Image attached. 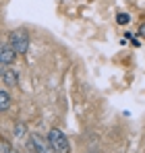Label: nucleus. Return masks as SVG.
<instances>
[{
    "label": "nucleus",
    "mask_w": 145,
    "mask_h": 153,
    "mask_svg": "<svg viewBox=\"0 0 145 153\" xmlns=\"http://www.w3.org/2000/svg\"><path fill=\"white\" fill-rule=\"evenodd\" d=\"M48 143L52 145L54 153H71V143L60 128H50L48 130Z\"/></svg>",
    "instance_id": "1"
},
{
    "label": "nucleus",
    "mask_w": 145,
    "mask_h": 153,
    "mask_svg": "<svg viewBox=\"0 0 145 153\" xmlns=\"http://www.w3.org/2000/svg\"><path fill=\"white\" fill-rule=\"evenodd\" d=\"M8 44L15 48L17 54H25V52L29 50V35H27V31H23V29L13 31L8 35Z\"/></svg>",
    "instance_id": "2"
},
{
    "label": "nucleus",
    "mask_w": 145,
    "mask_h": 153,
    "mask_svg": "<svg viewBox=\"0 0 145 153\" xmlns=\"http://www.w3.org/2000/svg\"><path fill=\"white\" fill-rule=\"evenodd\" d=\"M29 149H35L37 153H54L52 145L48 141H44L40 134H31L29 137Z\"/></svg>",
    "instance_id": "3"
},
{
    "label": "nucleus",
    "mask_w": 145,
    "mask_h": 153,
    "mask_svg": "<svg viewBox=\"0 0 145 153\" xmlns=\"http://www.w3.org/2000/svg\"><path fill=\"white\" fill-rule=\"evenodd\" d=\"M15 58H17V52H15V48H13L10 44H0V62H2L4 66L13 64Z\"/></svg>",
    "instance_id": "4"
},
{
    "label": "nucleus",
    "mask_w": 145,
    "mask_h": 153,
    "mask_svg": "<svg viewBox=\"0 0 145 153\" xmlns=\"http://www.w3.org/2000/svg\"><path fill=\"white\" fill-rule=\"evenodd\" d=\"M2 81H4L6 87H15V85H19V73L13 71V68H6L4 75H2Z\"/></svg>",
    "instance_id": "5"
},
{
    "label": "nucleus",
    "mask_w": 145,
    "mask_h": 153,
    "mask_svg": "<svg viewBox=\"0 0 145 153\" xmlns=\"http://www.w3.org/2000/svg\"><path fill=\"white\" fill-rule=\"evenodd\" d=\"M8 108H10V93L0 89V114H2V112H6Z\"/></svg>",
    "instance_id": "6"
},
{
    "label": "nucleus",
    "mask_w": 145,
    "mask_h": 153,
    "mask_svg": "<svg viewBox=\"0 0 145 153\" xmlns=\"http://www.w3.org/2000/svg\"><path fill=\"white\" fill-rule=\"evenodd\" d=\"M25 134H27L25 122H17V124L13 126V137H15V139H25Z\"/></svg>",
    "instance_id": "7"
},
{
    "label": "nucleus",
    "mask_w": 145,
    "mask_h": 153,
    "mask_svg": "<svg viewBox=\"0 0 145 153\" xmlns=\"http://www.w3.org/2000/svg\"><path fill=\"white\" fill-rule=\"evenodd\" d=\"M116 21H118V23H120V25H126V23H129V21H131V19H129V15H126V13H120V15H118V17H116Z\"/></svg>",
    "instance_id": "8"
},
{
    "label": "nucleus",
    "mask_w": 145,
    "mask_h": 153,
    "mask_svg": "<svg viewBox=\"0 0 145 153\" xmlns=\"http://www.w3.org/2000/svg\"><path fill=\"white\" fill-rule=\"evenodd\" d=\"M8 151H10V145H8V141L2 139L0 141V153H8Z\"/></svg>",
    "instance_id": "9"
},
{
    "label": "nucleus",
    "mask_w": 145,
    "mask_h": 153,
    "mask_svg": "<svg viewBox=\"0 0 145 153\" xmlns=\"http://www.w3.org/2000/svg\"><path fill=\"white\" fill-rule=\"evenodd\" d=\"M139 35H141V37H145V23L139 27Z\"/></svg>",
    "instance_id": "10"
},
{
    "label": "nucleus",
    "mask_w": 145,
    "mask_h": 153,
    "mask_svg": "<svg viewBox=\"0 0 145 153\" xmlns=\"http://www.w3.org/2000/svg\"><path fill=\"white\" fill-rule=\"evenodd\" d=\"M4 71H6V68H4V64L0 62V79H2V75H4Z\"/></svg>",
    "instance_id": "11"
},
{
    "label": "nucleus",
    "mask_w": 145,
    "mask_h": 153,
    "mask_svg": "<svg viewBox=\"0 0 145 153\" xmlns=\"http://www.w3.org/2000/svg\"><path fill=\"white\" fill-rule=\"evenodd\" d=\"M29 153H37V151H35V149H29Z\"/></svg>",
    "instance_id": "12"
},
{
    "label": "nucleus",
    "mask_w": 145,
    "mask_h": 153,
    "mask_svg": "<svg viewBox=\"0 0 145 153\" xmlns=\"http://www.w3.org/2000/svg\"><path fill=\"white\" fill-rule=\"evenodd\" d=\"M89 153H93V151H89Z\"/></svg>",
    "instance_id": "13"
}]
</instances>
